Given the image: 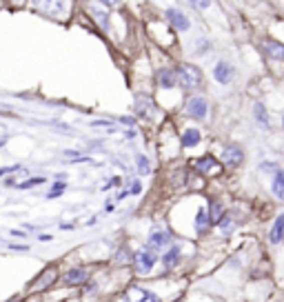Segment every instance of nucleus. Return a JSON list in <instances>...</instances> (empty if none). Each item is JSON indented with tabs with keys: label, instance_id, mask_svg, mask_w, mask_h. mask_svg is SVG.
<instances>
[{
	"label": "nucleus",
	"instance_id": "1",
	"mask_svg": "<svg viewBox=\"0 0 284 302\" xmlns=\"http://www.w3.org/2000/svg\"><path fill=\"white\" fill-rule=\"evenodd\" d=\"M173 74H175V83L182 89H195V87L202 85V71L195 65H178L173 69Z\"/></svg>",
	"mask_w": 284,
	"mask_h": 302
},
{
	"label": "nucleus",
	"instance_id": "2",
	"mask_svg": "<svg viewBox=\"0 0 284 302\" xmlns=\"http://www.w3.org/2000/svg\"><path fill=\"white\" fill-rule=\"evenodd\" d=\"M153 264H156V253L149 251V249H140V251L133 253V267L140 275H147L153 269Z\"/></svg>",
	"mask_w": 284,
	"mask_h": 302
},
{
	"label": "nucleus",
	"instance_id": "3",
	"mask_svg": "<svg viewBox=\"0 0 284 302\" xmlns=\"http://www.w3.org/2000/svg\"><path fill=\"white\" fill-rule=\"evenodd\" d=\"M187 114L191 118H195V120H204L206 114H209V102H206V98H202V96H193V98H189Z\"/></svg>",
	"mask_w": 284,
	"mask_h": 302
},
{
	"label": "nucleus",
	"instance_id": "4",
	"mask_svg": "<svg viewBox=\"0 0 284 302\" xmlns=\"http://www.w3.org/2000/svg\"><path fill=\"white\" fill-rule=\"evenodd\" d=\"M171 242V233L164 231V229H153L151 233H149V251L151 249H156V251H160L162 247H167V244Z\"/></svg>",
	"mask_w": 284,
	"mask_h": 302
},
{
	"label": "nucleus",
	"instance_id": "5",
	"mask_svg": "<svg viewBox=\"0 0 284 302\" xmlns=\"http://www.w3.org/2000/svg\"><path fill=\"white\" fill-rule=\"evenodd\" d=\"M233 76H235V71H233V67H231V63H226V60H220V63L215 65L213 78L218 80L220 85H229L231 80H233Z\"/></svg>",
	"mask_w": 284,
	"mask_h": 302
},
{
	"label": "nucleus",
	"instance_id": "6",
	"mask_svg": "<svg viewBox=\"0 0 284 302\" xmlns=\"http://www.w3.org/2000/svg\"><path fill=\"white\" fill-rule=\"evenodd\" d=\"M167 20L171 23L173 29H178V32H189V27H191L189 18L184 16L182 12H178V9H167Z\"/></svg>",
	"mask_w": 284,
	"mask_h": 302
},
{
	"label": "nucleus",
	"instance_id": "7",
	"mask_svg": "<svg viewBox=\"0 0 284 302\" xmlns=\"http://www.w3.org/2000/svg\"><path fill=\"white\" fill-rule=\"evenodd\" d=\"M242 158H244V153H242V149L237 145H231V147H226V149L222 151V160H224V165L231 167V169L242 165Z\"/></svg>",
	"mask_w": 284,
	"mask_h": 302
},
{
	"label": "nucleus",
	"instance_id": "8",
	"mask_svg": "<svg viewBox=\"0 0 284 302\" xmlns=\"http://www.w3.org/2000/svg\"><path fill=\"white\" fill-rule=\"evenodd\" d=\"M262 49L268 58L273 60H284V45L282 43H275V40H264L262 43Z\"/></svg>",
	"mask_w": 284,
	"mask_h": 302
},
{
	"label": "nucleus",
	"instance_id": "9",
	"mask_svg": "<svg viewBox=\"0 0 284 302\" xmlns=\"http://www.w3.org/2000/svg\"><path fill=\"white\" fill-rule=\"evenodd\" d=\"M85 280H87V271L82 269V267H74V269H69L63 275V282L65 284H82Z\"/></svg>",
	"mask_w": 284,
	"mask_h": 302
},
{
	"label": "nucleus",
	"instance_id": "10",
	"mask_svg": "<svg viewBox=\"0 0 284 302\" xmlns=\"http://www.w3.org/2000/svg\"><path fill=\"white\" fill-rule=\"evenodd\" d=\"M200 138H202V134H200L195 127H191V129H184L182 131V138H180V145L184 147V149H189V147H195L200 142Z\"/></svg>",
	"mask_w": 284,
	"mask_h": 302
},
{
	"label": "nucleus",
	"instance_id": "11",
	"mask_svg": "<svg viewBox=\"0 0 284 302\" xmlns=\"http://www.w3.org/2000/svg\"><path fill=\"white\" fill-rule=\"evenodd\" d=\"M191 165H193V169H195V171H200V173H206V171H213V169H218V162H215V158H211V156L198 158V160H193Z\"/></svg>",
	"mask_w": 284,
	"mask_h": 302
},
{
	"label": "nucleus",
	"instance_id": "12",
	"mask_svg": "<svg viewBox=\"0 0 284 302\" xmlns=\"http://www.w3.org/2000/svg\"><path fill=\"white\" fill-rule=\"evenodd\" d=\"M158 83H160L162 89H171V87H175V74H173V69H169V67L158 69Z\"/></svg>",
	"mask_w": 284,
	"mask_h": 302
},
{
	"label": "nucleus",
	"instance_id": "13",
	"mask_svg": "<svg viewBox=\"0 0 284 302\" xmlns=\"http://www.w3.org/2000/svg\"><path fill=\"white\" fill-rule=\"evenodd\" d=\"M282 238H284V213H282V216H277V220L273 222L271 233H268V240H271L273 244L282 242Z\"/></svg>",
	"mask_w": 284,
	"mask_h": 302
},
{
	"label": "nucleus",
	"instance_id": "14",
	"mask_svg": "<svg viewBox=\"0 0 284 302\" xmlns=\"http://www.w3.org/2000/svg\"><path fill=\"white\" fill-rule=\"evenodd\" d=\"M253 116H255V122L262 127V129H268V114H266V107L262 102H255L253 105Z\"/></svg>",
	"mask_w": 284,
	"mask_h": 302
},
{
	"label": "nucleus",
	"instance_id": "15",
	"mask_svg": "<svg viewBox=\"0 0 284 302\" xmlns=\"http://www.w3.org/2000/svg\"><path fill=\"white\" fill-rule=\"evenodd\" d=\"M271 189H273V196H275L277 200H284V171H275Z\"/></svg>",
	"mask_w": 284,
	"mask_h": 302
},
{
	"label": "nucleus",
	"instance_id": "16",
	"mask_svg": "<svg viewBox=\"0 0 284 302\" xmlns=\"http://www.w3.org/2000/svg\"><path fill=\"white\" fill-rule=\"evenodd\" d=\"M178 260H180V247H171L167 253L162 255V264H164V269H173L175 264H178Z\"/></svg>",
	"mask_w": 284,
	"mask_h": 302
},
{
	"label": "nucleus",
	"instance_id": "17",
	"mask_svg": "<svg viewBox=\"0 0 284 302\" xmlns=\"http://www.w3.org/2000/svg\"><path fill=\"white\" fill-rule=\"evenodd\" d=\"M206 216H209V222H211V224H218L220 220L226 216V211H224V207H222V204L215 200V202H211V211L206 213Z\"/></svg>",
	"mask_w": 284,
	"mask_h": 302
},
{
	"label": "nucleus",
	"instance_id": "18",
	"mask_svg": "<svg viewBox=\"0 0 284 302\" xmlns=\"http://www.w3.org/2000/svg\"><path fill=\"white\" fill-rule=\"evenodd\" d=\"M206 227H209V216H206L204 209H198V213H195V229L204 231Z\"/></svg>",
	"mask_w": 284,
	"mask_h": 302
},
{
	"label": "nucleus",
	"instance_id": "19",
	"mask_svg": "<svg viewBox=\"0 0 284 302\" xmlns=\"http://www.w3.org/2000/svg\"><path fill=\"white\" fill-rule=\"evenodd\" d=\"M136 167H138V171L142 173V176H147L149 171H151V165H149V160H147V156H136Z\"/></svg>",
	"mask_w": 284,
	"mask_h": 302
},
{
	"label": "nucleus",
	"instance_id": "20",
	"mask_svg": "<svg viewBox=\"0 0 284 302\" xmlns=\"http://www.w3.org/2000/svg\"><path fill=\"white\" fill-rule=\"evenodd\" d=\"M56 278V269H47V273H43L38 278V284H36V289H43V286L51 284V280Z\"/></svg>",
	"mask_w": 284,
	"mask_h": 302
},
{
	"label": "nucleus",
	"instance_id": "21",
	"mask_svg": "<svg viewBox=\"0 0 284 302\" xmlns=\"http://www.w3.org/2000/svg\"><path fill=\"white\" fill-rule=\"evenodd\" d=\"M65 189H67L65 182H56V185L51 187V191L47 193V198H49V200H54V198H60V196H63Z\"/></svg>",
	"mask_w": 284,
	"mask_h": 302
},
{
	"label": "nucleus",
	"instance_id": "22",
	"mask_svg": "<svg viewBox=\"0 0 284 302\" xmlns=\"http://www.w3.org/2000/svg\"><path fill=\"white\" fill-rule=\"evenodd\" d=\"M220 224H222V235H231V231H233V222H231V218L224 216L220 220Z\"/></svg>",
	"mask_w": 284,
	"mask_h": 302
},
{
	"label": "nucleus",
	"instance_id": "23",
	"mask_svg": "<svg viewBox=\"0 0 284 302\" xmlns=\"http://www.w3.org/2000/svg\"><path fill=\"white\" fill-rule=\"evenodd\" d=\"M45 182V178H32V180H25V182H20V189H29V187H36V185H43Z\"/></svg>",
	"mask_w": 284,
	"mask_h": 302
},
{
	"label": "nucleus",
	"instance_id": "24",
	"mask_svg": "<svg viewBox=\"0 0 284 302\" xmlns=\"http://www.w3.org/2000/svg\"><path fill=\"white\" fill-rule=\"evenodd\" d=\"M142 191V185H140V180H136V182H133V185H131V191H129V193H133V196H138V193H140Z\"/></svg>",
	"mask_w": 284,
	"mask_h": 302
},
{
	"label": "nucleus",
	"instance_id": "25",
	"mask_svg": "<svg viewBox=\"0 0 284 302\" xmlns=\"http://www.w3.org/2000/svg\"><path fill=\"white\" fill-rule=\"evenodd\" d=\"M120 122H122V125H127V127H133V125H136V118H131V116H122L120 118Z\"/></svg>",
	"mask_w": 284,
	"mask_h": 302
},
{
	"label": "nucleus",
	"instance_id": "26",
	"mask_svg": "<svg viewBox=\"0 0 284 302\" xmlns=\"http://www.w3.org/2000/svg\"><path fill=\"white\" fill-rule=\"evenodd\" d=\"M9 249H14V251H29L27 244H9Z\"/></svg>",
	"mask_w": 284,
	"mask_h": 302
},
{
	"label": "nucleus",
	"instance_id": "27",
	"mask_svg": "<svg viewBox=\"0 0 284 302\" xmlns=\"http://www.w3.org/2000/svg\"><path fill=\"white\" fill-rule=\"evenodd\" d=\"M91 127H111V122L109 120H94Z\"/></svg>",
	"mask_w": 284,
	"mask_h": 302
},
{
	"label": "nucleus",
	"instance_id": "28",
	"mask_svg": "<svg viewBox=\"0 0 284 302\" xmlns=\"http://www.w3.org/2000/svg\"><path fill=\"white\" fill-rule=\"evenodd\" d=\"M18 167H3L0 169V178H3V173H9V171H16Z\"/></svg>",
	"mask_w": 284,
	"mask_h": 302
},
{
	"label": "nucleus",
	"instance_id": "29",
	"mask_svg": "<svg viewBox=\"0 0 284 302\" xmlns=\"http://www.w3.org/2000/svg\"><path fill=\"white\" fill-rule=\"evenodd\" d=\"M60 229H65V231H71V229H74V224H71V222H65V224H60Z\"/></svg>",
	"mask_w": 284,
	"mask_h": 302
},
{
	"label": "nucleus",
	"instance_id": "30",
	"mask_svg": "<svg viewBox=\"0 0 284 302\" xmlns=\"http://www.w3.org/2000/svg\"><path fill=\"white\" fill-rule=\"evenodd\" d=\"M38 238H40V240H45V242H47V240H51V235H47V233H40Z\"/></svg>",
	"mask_w": 284,
	"mask_h": 302
},
{
	"label": "nucleus",
	"instance_id": "31",
	"mask_svg": "<svg viewBox=\"0 0 284 302\" xmlns=\"http://www.w3.org/2000/svg\"><path fill=\"white\" fill-rule=\"evenodd\" d=\"M14 235H16V238H23V235H27V233H25V231H18V229H16V231H12Z\"/></svg>",
	"mask_w": 284,
	"mask_h": 302
},
{
	"label": "nucleus",
	"instance_id": "32",
	"mask_svg": "<svg viewBox=\"0 0 284 302\" xmlns=\"http://www.w3.org/2000/svg\"><path fill=\"white\" fill-rule=\"evenodd\" d=\"M129 196V191H120V193H118V200H122V198H127Z\"/></svg>",
	"mask_w": 284,
	"mask_h": 302
},
{
	"label": "nucleus",
	"instance_id": "33",
	"mask_svg": "<svg viewBox=\"0 0 284 302\" xmlns=\"http://www.w3.org/2000/svg\"><path fill=\"white\" fill-rule=\"evenodd\" d=\"M282 129H284V116H282Z\"/></svg>",
	"mask_w": 284,
	"mask_h": 302
},
{
	"label": "nucleus",
	"instance_id": "34",
	"mask_svg": "<svg viewBox=\"0 0 284 302\" xmlns=\"http://www.w3.org/2000/svg\"><path fill=\"white\" fill-rule=\"evenodd\" d=\"M175 302H182V300H175Z\"/></svg>",
	"mask_w": 284,
	"mask_h": 302
}]
</instances>
